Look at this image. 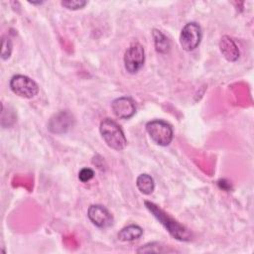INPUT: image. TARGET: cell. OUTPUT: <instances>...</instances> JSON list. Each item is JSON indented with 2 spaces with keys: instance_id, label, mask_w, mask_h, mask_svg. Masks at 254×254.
<instances>
[{
  "instance_id": "cell-1",
  "label": "cell",
  "mask_w": 254,
  "mask_h": 254,
  "mask_svg": "<svg viewBox=\"0 0 254 254\" xmlns=\"http://www.w3.org/2000/svg\"><path fill=\"white\" fill-rule=\"evenodd\" d=\"M146 207L152 212V214L164 225V227L169 231V233L180 241H188L190 239V231L183 226L181 223L173 219L168 213H166L163 209H161L158 205L153 202L145 201Z\"/></svg>"
},
{
  "instance_id": "cell-2",
  "label": "cell",
  "mask_w": 254,
  "mask_h": 254,
  "mask_svg": "<svg viewBox=\"0 0 254 254\" xmlns=\"http://www.w3.org/2000/svg\"><path fill=\"white\" fill-rule=\"evenodd\" d=\"M99 129L103 140L111 149L121 151L125 148L127 144L126 137L115 121L106 118L101 121Z\"/></svg>"
},
{
  "instance_id": "cell-3",
  "label": "cell",
  "mask_w": 254,
  "mask_h": 254,
  "mask_svg": "<svg viewBox=\"0 0 254 254\" xmlns=\"http://www.w3.org/2000/svg\"><path fill=\"white\" fill-rule=\"evenodd\" d=\"M146 130L150 138L160 146H168L173 140V129L169 123L163 120L148 122Z\"/></svg>"
},
{
  "instance_id": "cell-4",
  "label": "cell",
  "mask_w": 254,
  "mask_h": 254,
  "mask_svg": "<svg viewBox=\"0 0 254 254\" xmlns=\"http://www.w3.org/2000/svg\"><path fill=\"white\" fill-rule=\"evenodd\" d=\"M10 87L16 95L24 98H32L39 91L38 84L23 74L14 75L10 80Z\"/></svg>"
},
{
  "instance_id": "cell-5",
  "label": "cell",
  "mask_w": 254,
  "mask_h": 254,
  "mask_svg": "<svg viewBox=\"0 0 254 254\" xmlns=\"http://www.w3.org/2000/svg\"><path fill=\"white\" fill-rule=\"evenodd\" d=\"M201 40L200 26L195 22H190L184 26L180 35V44L185 51H193Z\"/></svg>"
},
{
  "instance_id": "cell-6",
  "label": "cell",
  "mask_w": 254,
  "mask_h": 254,
  "mask_svg": "<svg viewBox=\"0 0 254 254\" xmlns=\"http://www.w3.org/2000/svg\"><path fill=\"white\" fill-rule=\"evenodd\" d=\"M145 62L144 48L138 44H132L125 52L124 55V65L127 71L135 73L141 69Z\"/></svg>"
},
{
  "instance_id": "cell-7",
  "label": "cell",
  "mask_w": 254,
  "mask_h": 254,
  "mask_svg": "<svg viewBox=\"0 0 254 254\" xmlns=\"http://www.w3.org/2000/svg\"><path fill=\"white\" fill-rule=\"evenodd\" d=\"M90 221L99 228H106L112 224L113 218L111 213L102 205L92 204L87 211Z\"/></svg>"
},
{
  "instance_id": "cell-8",
  "label": "cell",
  "mask_w": 254,
  "mask_h": 254,
  "mask_svg": "<svg viewBox=\"0 0 254 254\" xmlns=\"http://www.w3.org/2000/svg\"><path fill=\"white\" fill-rule=\"evenodd\" d=\"M72 115L67 111H61L51 117L48 123V128L53 133L63 134L72 126Z\"/></svg>"
},
{
  "instance_id": "cell-9",
  "label": "cell",
  "mask_w": 254,
  "mask_h": 254,
  "mask_svg": "<svg viewBox=\"0 0 254 254\" xmlns=\"http://www.w3.org/2000/svg\"><path fill=\"white\" fill-rule=\"evenodd\" d=\"M114 115L120 119H128L135 114L136 107L132 98L122 96L113 100L111 104Z\"/></svg>"
},
{
  "instance_id": "cell-10",
  "label": "cell",
  "mask_w": 254,
  "mask_h": 254,
  "mask_svg": "<svg viewBox=\"0 0 254 254\" xmlns=\"http://www.w3.org/2000/svg\"><path fill=\"white\" fill-rule=\"evenodd\" d=\"M220 52L229 62H235L239 58V50L234 41L228 36H223L219 42Z\"/></svg>"
},
{
  "instance_id": "cell-11",
  "label": "cell",
  "mask_w": 254,
  "mask_h": 254,
  "mask_svg": "<svg viewBox=\"0 0 254 254\" xmlns=\"http://www.w3.org/2000/svg\"><path fill=\"white\" fill-rule=\"evenodd\" d=\"M143 234V229L139 226V225H136V224H131V225H128L124 228H122L117 237L120 241H133V240H136L138 238L141 237V235Z\"/></svg>"
},
{
  "instance_id": "cell-12",
  "label": "cell",
  "mask_w": 254,
  "mask_h": 254,
  "mask_svg": "<svg viewBox=\"0 0 254 254\" xmlns=\"http://www.w3.org/2000/svg\"><path fill=\"white\" fill-rule=\"evenodd\" d=\"M152 34H153V38H154L156 51L161 54L169 53L170 48H171L169 39L160 30H157V29H154Z\"/></svg>"
},
{
  "instance_id": "cell-13",
  "label": "cell",
  "mask_w": 254,
  "mask_h": 254,
  "mask_svg": "<svg viewBox=\"0 0 254 254\" xmlns=\"http://www.w3.org/2000/svg\"><path fill=\"white\" fill-rule=\"evenodd\" d=\"M136 185L138 190L144 194H150L153 192L155 188L154 180L148 174H141L136 180Z\"/></svg>"
},
{
  "instance_id": "cell-14",
  "label": "cell",
  "mask_w": 254,
  "mask_h": 254,
  "mask_svg": "<svg viewBox=\"0 0 254 254\" xmlns=\"http://www.w3.org/2000/svg\"><path fill=\"white\" fill-rule=\"evenodd\" d=\"M86 1L84 0H65L62 1V5L69 10H77L86 5Z\"/></svg>"
},
{
  "instance_id": "cell-15",
  "label": "cell",
  "mask_w": 254,
  "mask_h": 254,
  "mask_svg": "<svg viewBox=\"0 0 254 254\" xmlns=\"http://www.w3.org/2000/svg\"><path fill=\"white\" fill-rule=\"evenodd\" d=\"M12 52V43L9 38L2 39V49H1V58L3 60H7Z\"/></svg>"
},
{
  "instance_id": "cell-16",
  "label": "cell",
  "mask_w": 254,
  "mask_h": 254,
  "mask_svg": "<svg viewBox=\"0 0 254 254\" xmlns=\"http://www.w3.org/2000/svg\"><path fill=\"white\" fill-rule=\"evenodd\" d=\"M94 176V172L93 170H91L90 168H83L79 171L78 173V179L82 182V183H85V182H88L90 181Z\"/></svg>"
}]
</instances>
